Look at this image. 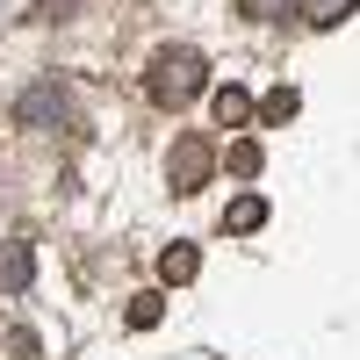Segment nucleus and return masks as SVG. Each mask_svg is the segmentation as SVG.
<instances>
[{"label": "nucleus", "instance_id": "nucleus-1", "mask_svg": "<svg viewBox=\"0 0 360 360\" xmlns=\"http://www.w3.org/2000/svg\"><path fill=\"white\" fill-rule=\"evenodd\" d=\"M202 86H209V58L188 51V44H166L152 65H144V94H152L159 108H188Z\"/></svg>", "mask_w": 360, "mask_h": 360}, {"label": "nucleus", "instance_id": "nucleus-2", "mask_svg": "<svg viewBox=\"0 0 360 360\" xmlns=\"http://www.w3.org/2000/svg\"><path fill=\"white\" fill-rule=\"evenodd\" d=\"M209 173H217L209 137H173V152H166V180H173V188H180V195H195Z\"/></svg>", "mask_w": 360, "mask_h": 360}, {"label": "nucleus", "instance_id": "nucleus-3", "mask_svg": "<svg viewBox=\"0 0 360 360\" xmlns=\"http://www.w3.org/2000/svg\"><path fill=\"white\" fill-rule=\"evenodd\" d=\"M29 274H37V245H29V238H8V245H0V295H22Z\"/></svg>", "mask_w": 360, "mask_h": 360}, {"label": "nucleus", "instance_id": "nucleus-4", "mask_svg": "<svg viewBox=\"0 0 360 360\" xmlns=\"http://www.w3.org/2000/svg\"><path fill=\"white\" fill-rule=\"evenodd\" d=\"M195 274H202V252L188 245V238H173V245L159 252V281H166V288H188Z\"/></svg>", "mask_w": 360, "mask_h": 360}, {"label": "nucleus", "instance_id": "nucleus-5", "mask_svg": "<svg viewBox=\"0 0 360 360\" xmlns=\"http://www.w3.org/2000/svg\"><path fill=\"white\" fill-rule=\"evenodd\" d=\"M58 115H65V94H58V86H29L22 94V123H58Z\"/></svg>", "mask_w": 360, "mask_h": 360}, {"label": "nucleus", "instance_id": "nucleus-6", "mask_svg": "<svg viewBox=\"0 0 360 360\" xmlns=\"http://www.w3.org/2000/svg\"><path fill=\"white\" fill-rule=\"evenodd\" d=\"M209 115H217V123H245L252 94H245V86H217V94H209Z\"/></svg>", "mask_w": 360, "mask_h": 360}, {"label": "nucleus", "instance_id": "nucleus-7", "mask_svg": "<svg viewBox=\"0 0 360 360\" xmlns=\"http://www.w3.org/2000/svg\"><path fill=\"white\" fill-rule=\"evenodd\" d=\"M295 15H303L310 29H339L353 15V0H295Z\"/></svg>", "mask_w": 360, "mask_h": 360}, {"label": "nucleus", "instance_id": "nucleus-8", "mask_svg": "<svg viewBox=\"0 0 360 360\" xmlns=\"http://www.w3.org/2000/svg\"><path fill=\"white\" fill-rule=\"evenodd\" d=\"M224 166H231L238 180H252V173L266 166V152H259V137H231V152H224Z\"/></svg>", "mask_w": 360, "mask_h": 360}, {"label": "nucleus", "instance_id": "nucleus-9", "mask_svg": "<svg viewBox=\"0 0 360 360\" xmlns=\"http://www.w3.org/2000/svg\"><path fill=\"white\" fill-rule=\"evenodd\" d=\"M224 224H231V231H259V224H266V202H259V195H238V202L224 209Z\"/></svg>", "mask_w": 360, "mask_h": 360}, {"label": "nucleus", "instance_id": "nucleus-10", "mask_svg": "<svg viewBox=\"0 0 360 360\" xmlns=\"http://www.w3.org/2000/svg\"><path fill=\"white\" fill-rule=\"evenodd\" d=\"M123 317H130V332H152V324L166 317V295H137V303H130Z\"/></svg>", "mask_w": 360, "mask_h": 360}, {"label": "nucleus", "instance_id": "nucleus-11", "mask_svg": "<svg viewBox=\"0 0 360 360\" xmlns=\"http://www.w3.org/2000/svg\"><path fill=\"white\" fill-rule=\"evenodd\" d=\"M295 108H303V94H295V86H274V94L259 101V115H266V123H288Z\"/></svg>", "mask_w": 360, "mask_h": 360}, {"label": "nucleus", "instance_id": "nucleus-12", "mask_svg": "<svg viewBox=\"0 0 360 360\" xmlns=\"http://www.w3.org/2000/svg\"><path fill=\"white\" fill-rule=\"evenodd\" d=\"M238 8H245L252 22H288V15H295V0H238Z\"/></svg>", "mask_w": 360, "mask_h": 360}, {"label": "nucleus", "instance_id": "nucleus-13", "mask_svg": "<svg viewBox=\"0 0 360 360\" xmlns=\"http://www.w3.org/2000/svg\"><path fill=\"white\" fill-rule=\"evenodd\" d=\"M8 360H37V332H29V324L8 332Z\"/></svg>", "mask_w": 360, "mask_h": 360}]
</instances>
